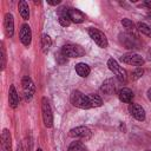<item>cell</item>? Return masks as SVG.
Masks as SVG:
<instances>
[{"mask_svg": "<svg viewBox=\"0 0 151 151\" xmlns=\"http://www.w3.org/2000/svg\"><path fill=\"white\" fill-rule=\"evenodd\" d=\"M119 41L127 50H138V48H140V41L138 40L136 34H131V33H127V32L120 33L119 34Z\"/></svg>", "mask_w": 151, "mask_h": 151, "instance_id": "6da1fadb", "label": "cell"}, {"mask_svg": "<svg viewBox=\"0 0 151 151\" xmlns=\"http://www.w3.org/2000/svg\"><path fill=\"white\" fill-rule=\"evenodd\" d=\"M61 53L67 58H79L85 54V50L76 44H66L63 46Z\"/></svg>", "mask_w": 151, "mask_h": 151, "instance_id": "7a4b0ae2", "label": "cell"}, {"mask_svg": "<svg viewBox=\"0 0 151 151\" xmlns=\"http://www.w3.org/2000/svg\"><path fill=\"white\" fill-rule=\"evenodd\" d=\"M71 103L76 107H79V109H83V110L91 109V105H90L87 96L83 94L80 91H73L72 92V94H71Z\"/></svg>", "mask_w": 151, "mask_h": 151, "instance_id": "3957f363", "label": "cell"}, {"mask_svg": "<svg viewBox=\"0 0 151 151\" xmlns=\"http://www.w3.org/2000/svg\"><path fill=\"white\" fill-rule=\"evenodd\" d=\"M41 112H42L44 125L46 127H51L53 125V113H52L51 105H50L47 98H45V97L41 99Z\"/></svg>", "mask_w": 151, "mask_h": 151, "instance_id": "277c9868", "label": "cell"}, {"mask_svg": "<svg viewBox=\"0 0 151 151\" xmlns=\"http://www.w3.org/2000/svg\"><path fill=\"white\" fill-rule=\"evenodd\" d=\"M107 66H109V68L116 74L117 79H118L120 83H126V80H127V73H126V71H125L113 58H110V59L107 60Z\"/></svg>", "mask_w": 151, "mask_h": 151, "instance_id": "5b68a950", "label": "cell"}, {"mask_svg": "<svg viewBox=\"0 0 151 151\" xmlns=\"http://www.w3.org/2000/svg\"><path fill=\"white\" fill-rule=\"evenodd\" d=\"M88 35L91 37V39H92L99 47H101V48H106V47H107V45H109L107 38H106V35H105L101 31H99V29H97V28H94V27H90V28H88Z\"/></svg>", "mask_w": 151, "mask_h": 151, "instance_id": "8992f818", "label": "cell"}, {"mask_svg": "<svg viewBox=\"0 0 151 151\" xmlns=\"http://www.w3.org/2000/svg\"><path fill=\"white\" fill-rule=\"evenodd\" d=\"M21 86H22V92H24V97L26 100H31L34 92H35V86L33 80L28 77V76H24L22 80H21Z\"/></svg>", "mask_w": 151, "mask_h": 151, "instance_id": "52a82bcc", "label": "cell"}, {"mask_svg": "<svg viewBox=\"0 0 151 151\" xmlns=\"http://www.w3.org/2000/svg\"><path fill=\"white\" fill-rule=\"evenodd\" d=\"M120 61L127 65H133V66H142L144 65V59L142 55L137 54V53H125L120 57Z\"/></svg>", "mask_w": 151, "mask_h": 151, "instance_id": "ba28073f", "label": "cell"}, {"mask_svg": "<svg viewBox=\"0 0 151 151\" xmlns=\"http://www.w3.org/2000/svg\"><path fill=\"white\" fill-rule=\"evenodd\" d=\"M70 136L73 138H81L87 140L91 137V130L86 126H78L70 130Z\"/></svg>", "mask_w": 151, "mask_h": 151, "instance_id": "9c48e42d", "label": "cell"}, {"mask_svg": "<svg viewBox=\"0 0 151 151\" xmlns=\"http://www.w3.org/2000/svg\"><path fill=\"white\" fill-rule=\"evenodd\" d=\"M117 88H118L117 80L113 79V78L106 79V80L101 84V86H100V91H101L103 93H105V94H109V96L116 93V92H117Z\"/></svg>", "mask_w": 151, "mask_h": 151, "instance_id": "30bf717a", "label": "cell"}, {"mask_svg": "<svg viewBox=\"0 0 151 151\" xmlns=\"http://www.w3.org/2000/svg\"><path fill=\"white\" fill-rule=\"evenodd\" d=\"M20 41L26 47H28L31 45V41H32V31H31V27L27 24H24L21 26V28H20Z\"/></svg>", "mask_w": 151, "mask_h": 151, "instance_id": "8fae6325", "label": "cell"}, {"mask_svg": "<svg viewBox=\"0 0 151 151\" xmlns=\"http://www.w3.org/2000/svg\"><path fill=\"white\" fill-rule=\"evenodd\" d=\"M129 112L134 119H137L139 122H143L145 119V110L139 104H133V103L130 104L129 105Z\"/></svg>", "mask_w": 151, "mask_h": 151, "instance_id": "7c38bea8", "label": "cell"}, {"mask_svg": "<svg viewBox=\"0 0 151 151\" xmlns=\"http://www.w3.org/2000/svg\"><path fill=\"white\" fill-rule=\"evenodd\" d=\"M4 28L7 37H13L14 34V18L12 13H6L4 18Z\"/></svg>", "mask_w": 151, "mask_h": 151, "instance_id": "4fadbf2b", "label": "cell"}, {"mask_svg": "<svg viewBox=\"0 0 151 151\" xmlns=\"http://www.w3.org/2000/svg\"><path fill=\"white\" fill-rule=\"evenodd\" d=\"M1 151H12V137L7 129H4L1 133Z\"/></svg>", "mask_w": 151, "mask_h": 151, "instance_id": "5bb4252c", "label": "cell"}, {"mask_svg": "<svg viewBox=\"0 0 151 151\" xmlns=\"http://www.w3.org/2000/svg\"><path fill=\"white\" fill-rule=\"evenodd\" d=\"M68 15H70L71 21H73L76 24H80V22L85 21V19H86L85 14L77 8H68Z\"/></svg>", "mask_w": 151, "mask_h": 151, "instance_id": "9a60e30c", "label": "cell"}, {"mask_svg": "<svg viewBox=\"0 0 151 151\" xmlns=\"http://www.w3.org/2000/svg\"><path fill=\"white\" fill-rule=\"evenodd\" d=\"M8 101H9V106L12 109H17L19 106V94L14 87V85L9 86V91H8Z\"/></svg>", "mask_w": 151, "mask_h": 151, "instance_id": "2e32d148", "label": "cell"}, {"mask_svg": "<svg viewBox=\"0 0 151 151\" xmlns=\"http://www.w3.org/2000/svg\"><path fill=\"white\" fill-rule=\"evenodd\" d=\"M58 20H59V24L61 26H64V27L70 26L71 19H70L68 9L67 8H60V9H58Z\"/></svg>", "mask_w": 151, "mask_h": 151, "instance_id": "e0dca14e", "label": "cell"}, {"mask_svg": "<svg viewBox=\"0 0 151 151\" xmlns=\"http://www.w3.org/2000/svg\"><path fill=\"white\" fill-rule=\"evenodd\" d=\"M118 97L123 103H131L133 99V92L127 87H123L118 91Z\"/></svg>", "mask_w": 151, "mask_h": 151, "instance_id": "ac0fdd59", "label": "cell"}, {"mask_svg": "<svg viewBox=\"0 0 151 151\" xmlns=\"http://www.w3.org/2000/svg\"><path fill=\"white\" fill-rule=\"evenodd\" d=\"M40 46H41V51H42L45 54L48 53V51H50V48H51V46H52V40H51V37H50L48 34L44 33V34L41 35Z\"/></svg>", "mask_w": 151, "mask_h": 151, "instance_id": "d6986e66", "label": "cell"}, {"mask_svg": "<svg viewBox=\"0 0 151 151\" xmlns=\"http://www.w3.org/2000/svg\"><path fill=\"white\" fill-rule=\"evenodd\" d=\"M18 9H19V13H20V15L22 17L24 20H28L29 19V8H28V5H27L26 1H24V0L19 1Z\"/></svg>", "mask_w": 151, "mask_h": 151, "instance_id": "ffe728a7", "label": "cell"}, {"mask_svg": "<svg viewBox=\"0 0 151 151\" xmlns=\"http://www.w3.org/2000/svg\"><path fill=\"white\" fill-rule=\"evenodd\" d=\"M76 72L78 73V76L85 78V77H87V76L90 74L91 68H90V66H88L87 64H85V63H79V64L76 65Z\"/></svg>", "mask_w": 151, "mask_h": 151, "instance_id": "44dd1931", "label": "cell"}, {"mask_svg": "<svg viewBox=\"0 0 151 151\" xmlns=\"http://www.w3.org/2000/svg\"><path fill=\"white\" fill-rule=\"evenodd\" d=\"M87 98H88L91 107H99L103 105V100H101L100 96L97 93H90V94H87Z\"/></svg>", "mask_w": 151, "mask_h": 151, "instance_id": "7402d4cb", "label": "cell"}, {"mask_svg": "<svg viewBox=\"0 0 151 151\" xmlns=\"http://www.w3.org/2000/svg\"><path fill=\"white\" fill-rule=\"evenodd\" d=\"M122 25L123 27L126 29L127 33H131V34H136V31H137V25H134L130 19H123L122 20Z\"/></svg>", "mask_w": 151, "mask_h": 151, "instance_id": "603a6c76", "label": "cell"}, {"mask_svg": "<svg viewBox=\"0 0 151 151\" xmlns=\"http://www.w3.org/2000/svg\"><path fill=\"white\" fill-rule=\"evenodd\" d=\"M137 29L139 32H142L143 34L147 35L149 38H151V26L145 24V22H138L137 24Z\"/></svg>", "mask_w": 151, "mask_h": 151, "instance_id": "cb8c5ba5", "label": "cell"}, {"mask_svg": "<svg viewBox=\"0 0 151 151\" xmlns=\"http://www.w3.org/2000/svg\"><path fill=\"white\" fill-rule=\"evenodd\" d=\"M67 151H86V149H85V146L83 145L81 142L76 140V142H72V143L70 144Z\"/></svg>", "mask_w": 151, "mask_h": 151, "instance_id": "d4e9b609", "label": "cell"}, {"mask_svg": "<svg viewBox=\"0 0 151 151\" xmlns=\"http://www.w3.org/2000/svg\"><path fill=\"white\" fill-rule=\"evenodd\" d=\"M6 51H5V46H4V42H1V70H5L6 67Z\"/></svg>", "mask_w": 151, "mask_h": 151, "instance_id": "484cf974", "label": "cell"}, {"mask_svg": "<svg viewBox=\"0 0 151 151\" xmlns=\"http://www.w3.org/2000/svg\"><path fill=\"white\" fill-rule=\"evenodd\" d=\"M143 74H144L143 68H137V70H134V71L132 72V74H131V79H132V80H137V79L142 78Z\"/></svg>", "mask_w": 151, "mask_h": 151, "instance_id": "4316f807", "label": "cell"}, {"mask_svg": "<svg viewBox=\"0 0 151 151\" xmlns=\"http://www.w3.org/2000/svg\"><path fill=\"white\" fill-rule=\"evenodd\" d=\"M61 1L60 0H57V1H47V4L48 5H52V6H57V5H59Z\"/></svg>", "mask_w": 151, "mask_h": 151, "instance_id": "83f0119b", "label": "cell"}, {"mask_svg": "<svg viewBox=\"0 0 151 151\" xmlns=\"http://www.w3.org/2000/svg\"><path fill=\"white\" fill-rule=\"evenodd\" d=\"M143 5H144L145 7H147V9H151V1H144Z\"/></svg>", "mask_w": 151, "mask_h": 151, "instance_id": "f1b7e54d", "label": "cell"}, {"mask_svg": "<svg viewBox=\"0 0 151 151\" xmlns=\"http://www.w3.org/2000/svg\"><path fill=\"white\" fill-rule=\"evenodd\" d=\"M146 94H147V99L151 101V87L147 90V92H146Z\"/></svg>", "mask_w": 151, "mask_h": 151, "instance_id": "f546056e", "label": "cell"}, {"mask_svg": "<svg viewBox=\"0 0 151 151\" xmlns=\"http://www.w3.org/2000/svg\"><path fill=\"white\" fill-rule=\"evenodd\" d=\"M17 151H24V150H22V145H21V144H18V147H17Z\"/></svg>", "mask_w": 151, "mask_h": 151, "instance_id": "4dcf8cb0", "label": "cell"}, {"mask_svg": "<svg viewBox=\"0 0 151 151\" xmlns=\"http://www.w3.org/2000/svg\"><path fill=\"white\" fill-rule=\"evenodd\" d=\"M147 55H149V58L151 59V47L149 48V51H147Z\"/></svg>", "mask_w": 151, "mask_h": 151, "instance_id": "1f68e13d", "label": "cell"}, {"mask_svg": "<svg viewBox=\"0 0 151 151\" xmlns=\"http://www.w3.org/2000/svg\"><path fill=\"white\" fill-rule=\"evenodd\" d=\"M37 151H42V150H41L40 147H38V149H37Z\"/></svg>", "mask_w": 151, "mask_h": 151, "instance_id": "d6a6232c", "label": "cell"}]
</instances>
